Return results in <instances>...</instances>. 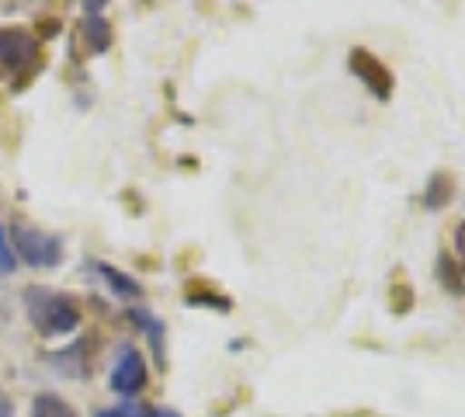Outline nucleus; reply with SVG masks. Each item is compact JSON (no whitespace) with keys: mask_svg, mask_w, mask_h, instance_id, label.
I'll list each match as a JSON object with an SVG mask.
<instances>
[{"mask_svg":"<svg viewBox=\"0 0 465 417\" xmlns=\"http://www.w3.org/2000/svg\"><path fill=\"white\" fill-rule=\"evenodd\" d=\"M21 303H25V313H28L32 327L39 331L42 338H63V334H74L80 327L77 303L56 293V289L32 285V289H25Z\"/></svg>","mask_w":465,"mask_h":417,"instance_id":"obj_1","label":"nucleus"},{"mask_svg":"<svg viewBox=\"0 0 465 417\" xmlns=\"http://www.w3.org/2000/svg\"><path fill=\"white\" fill-rule=\"evenodd\" d=\"M11 247H15V258H21L32 268H56L59 261H63V237L45 233V230L32 226V223H15Z\"/></svg>","mask_w":465,"mask_h":417,"instance_id":"obj_2","label":"nucleus"},{"mask_svg":"<svg viewBox=\"0 0 465 417\" xmlns=\"http://www.w3.org/2000/svg\"><path fill=\"white\" fill-rule=\"evenodd\" d=\"M108 386L125 400H133L139 390L146 386V358L139 355V348H133V344H122V348H118L112 376H108Z\"/></svg>","mask_w":465,"mask_h":417,"instance_id":"obj_3","label":"nucleus"},{"mask_svg":"<svg viewBox=\"0 0 465 417\" xmlns=\"http://www.w3.org/2000/svg\"><path fill=\"white\" fill-rule=\"evenodd\" d=\"M39 60V42L25 28H0V66L4 70H32Z\"/></svg>","mask_w":465,"mask_h":417,"instance_id":"obj_4","label":"nucleus"},{"mask_svg":"<svg viewBox=\"0 0 465 417\" xmlns=\"http://www.w3.org/2000/svg\"><path fill=\"white\" fill-rule=\"evenodd\" d=\"M351 70L369 84V91L379 101H386L389 94H392V74H389L386 66L371 56L369 49H354V53H351Z\"/></svg>","mask_w":465,"mask_h":417,"instance_id":"obj_5","label":"nucleus"},{"mask_svg":"<svg viewBox=\"0 0 465 417\" xmlns=\"http://www.w3.org/2000/svg\"><path fill=\"white\" fill-rule=\"evenodd\" d=\"M91 272H94V275L122 299H136L139 293H143V285H139L136 278H129L125 272H118V268H112V264H104V261H91Z\"/></svg>","mask_w":465,"mask_h":417,"instance_id":"obj_6","label":"nucleus"},{"mask_svg":"<svg viewBox=\"0 0 465 417\" xmlns=\"http://www.w3.org/2000/svg\"><path fill=\"white\" fill-rule=\"evenodd\" d=\"M84 11H87V18H84V35H87V42H91V49H94V53L108 49V42H112V28H108V21L97 15V11H101V4H84Z\"/></svg>","mask_w":465,"mask_h":417,"instance_id":"obj_7","label":"nucleus"},{"mask_svg":"<svg viewBox=\"0 0 465 417\" xmlns=\"http://www.w3.org/2000/svg\"><path fill=\"white\" fill-rule=\"evenodd\" d=\"M129 317H133V323H136L139 331L150 338V348H153L156 358L163 362V323H160V320H156L150 310H133Z\"/></svg>","mask_w":465,"mask_h":417,"instance_id":"obj_8","label":"nucleus"},{"mask_svg":"<svg viewBox=\"0 0 465 417\" xmlns=\"http://www.w3.org/2000/svg\"><path fill=\"white\" fill-rule=\"evenodd\" d=\"M32 417H77V411L56 393H39L32 403Z\"/></svg>","mask_w":465,"mask_h":417,"instance_id":"obj_9","label":"nucleus"},{"mask_svg":"<svg viewBox=\"0 0 465 417\" xmlns=\"http://www.w3.org/2000/svg\"><path fill=\"white\" fill-rule=\"evenodd\" d=\"M448 195H451V181H448V174H434V178L427 181V192H424L427 209H441V205L448 202Z\"/></svg>","mask_w":465,"mask_h":417,"instance_id":"obj_10","label":"nucleus"},{"mask_svg":"<svg viewBox=\"0 0 465 417\" xmlns=\"http://www.w3.org/2000/svg\"><path fill=\"white\" fill-rule=\"evenodd\" d=\"M18 272V258H15V247H11V237L0 223V275H15Z\"/></svg>","mask_w":465,"mask_h":417,"instance_id":"obj_11","label":"nucleus"},{"mask_svg":"<svg viewBox=\"0 0 465 417\" xmlns=\"http://www.w3.org/2000/svg\"><path fill=\"white\" fill-rule=\"evenodd\" d=\"M150 414V407H143L136 400H122L115 407H108V411H97L94 417H146Z\"/></svg>","mask_w":465,"mask_h":417,"instance_id":"obj_12","label":"nucleus"},{"mask_svg":"<svg viewBox=\"0 0 465 417\" xmlns=\"http://www.w3.org/2000/svg\"><path fill=\"white\" fill-rule=\"evenodd\" d=\"M455 254H459V261H462V268H465V219L455 226Z\"/></svg>","mask_w":465,"mask_h":417,"instance_id":"obj_13","label":"nucleus"},{"mask_svg":"<svg viewBox=\"0 0 465 417\" xmlns=\"http://www.w3.org/2000/svg\"><path fill=\"white\" fill-rule=\"evenodd\" d=\"M0 417H15V403L7 393H0Z\"/></svg>","mask_w":465,"mask_h":417,"instance_id":"obj_14","label":"nucleus"},{"mask_svg":"<svg viewBox=\"0 0 465 417\" xmlns=\"http://www.w3.org/2000/svg\"><path fill=\"white\" fill-rule=\"evenodd\" d=\"M146 417H181L177 411H171V407H156V411H150Z\"/></svg>","mask_w":465,"mask_h":417,"instance_id":"obj_15","label":"nucleus"}]
</instances>
